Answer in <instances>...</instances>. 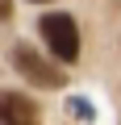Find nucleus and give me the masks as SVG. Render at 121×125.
I'll use <instances>...</instances> for the list:
<instances>
[{
	"label": "nucleus",
	"mask_w": 121,
	"mask_h": 125,
	"mask_svg": "<svg viewBox=\"0 0 121 125\" xmlns=\"http://www.w3.org/2000/svg\"><path fill=\"white\" fill-rule=\"evenodd\" d=\"M0 121L4 125H38V104L21 92H4L0 96Z\"/></svg>",
	"instance_id": "3"
},
{
	"label": "nucleus",
	"mask_w": 121,
	"mask_h": 125,
	"mask_svg": "<svg viewBox=\"0 0 121 125\" xmlns=\"http://www.w3.org/2000/svg\"><path fill=\"white\" fill-rule=\"evenodd\" d=\"M38 29H42V38H46V46H50V54L58 62H75V54H79V25L71 21V13H46Z\"/></svg>",
	"instance_id": "1"
},
{
	"label": "nucleus",
	"mask_w": 121,
	"mask_h": 125,
	"mask_svg": "<svg viewBox=\"0 0 121 125\" xmlns=\"http://www.w3.org/2000/svg\"><path fill=\"white\" fill-rule=\"evenodd\" d=\"M33 4H38V0H33Z\"/></svg>",
	"instance_id": "6"
},
{
	"label": "nucleus",
	"mask_w": 121,
	"mask_h": 125,
	"mask_svg": "<svg viewBox=\"0 0 121 125\" xmlns=\"http://www.w3.org/2000/svg\"><path fill=\"white\" fill-rule=\"evenodd\" d=\"M13 62H17V71H21L29 83H38V88H63V83H67L63 67L46 62L33 46H17V50H13Z\"/></svg>",
	"instance_id": "2"
},
{
	"label": "nucleus",
	"mask_w": 121,
	"mask_h": 125,
	"mask_svg": "<svg viewBox=\"0 0 121 125\" xmlns=\"http://www.w3.org/2000/svg\"><path fill=\"white\" fill-rule=\"evenodd\" d=\"M13 17V0H0V21H9Z\"/></svg>",
	"instance_id": "5"
},
{
	"label": "nucleus",
	"mask_w": 121,
	"mask_h": 125,
	"mask_svg": "<svg viewBox=\"0 0 121 125\" xmlns=\"http://www.w3.org/2000/svg\"><path fill=\"white\" fill-rule=\"evenodd\" d=\"M67 113H75V117H84V121H88V117H92V104H88V100H79V96H71V100H67Z\"/></svg>",
	"instance_id": "4"
}]
</instances>
